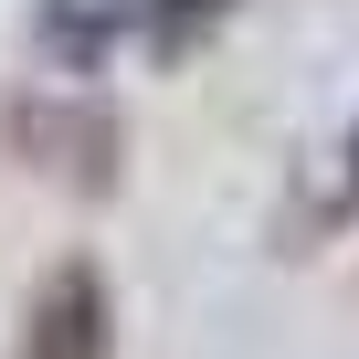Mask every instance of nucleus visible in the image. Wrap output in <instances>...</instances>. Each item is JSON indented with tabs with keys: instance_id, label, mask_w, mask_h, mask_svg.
<instances>
[{
	"instance_id": "obj_1",
	"label": "nucleus",
	"mask_w": 359,
	"mask_h": 359,
	"mask_svg": "<svg viewBox=\"0 0 359 359\" xmlns=\"http://www.w3.org/2000/svg\"><path fill=\"white\" fill-rule=\"evenodd\" d=\"M0 127H11V148H22L43 180H64V191H85V201L116 191V148H127V127H116L106 95H85V85H43V95H22Z\"/></svg>"
},
{
	"instance_id": "obj_2",
	"label": "nucleus",
	"mask_w": 359,
	"mask_h": 359,
	"mask_svg": "<svg viewBox=\"0 0 359 359\" xmlns=\"http://www.w3.org/2000/svg\"><path fill=\"white\" fill-rule=\"evenodd\" d=\"M11 359H116V285H106L95 254H53L43 264Z\"/></svg>"
},
{
	"instance_id": "obj_3",
	"label": "nucleus",
	"mask_w": 359,
	"mask_h": 359,
	"mask_svg": "<svg viewBox=\"0 0 359 359\" xmlns=\"http://www.w3.org/2000/svg\"><path fill=\"white\" fill-rule=\"evenodd\" d=\"M222 22H233V0H137V43H148L158 64H191Z\"/></svg>"
},
{
	"instance_id": "obj_4",
	"label": "nucleus",
	"mask_w": 359,
	"mask_h": 359,
	"mask_svg": "<svg viewBox=\"0 0 359 359\" xmlns=\"http://www.w3.org/2000/svg\"><path fill=\"white\" fill-rule=\"evenodd\" d=\"M359 212V127H348V148H338V169H327V191L306 201V233H327V222H348Z\"/></svg>"
}]
</instances>
